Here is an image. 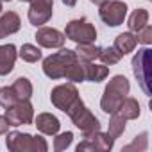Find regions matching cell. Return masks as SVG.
I'll list each match as a JSON object with an SVG mask.
<instances>
[{
  "instance_id": "11",
  "label": "cell",
  "mask_w": 152,
  "mask_h": 152,
  "mask_svg": "<svg viewBox=\"0 0 152 152\" xmlns=\"http://www.w3.org/2000/svg\"><path fill=\"white\" fill-rule=\"evenodd\" d=\"M115 140L107 134V132H93L90 136H84V141H81L77 145V152H84V150H99V152H106L113 148Z\"/></svg>"
},
{
  "instance_id": "30",
  "label": "cell",
  "mask_w": 152,
  "mask_h": 152,
  "mask_svg": "<svg viewBox=\"0 0 152 152\" xmlns=\"http://www.w3.org/2000/svg\"><path fill=\"white\" fill-rule=\"evenodd\" d=\"M9 122H7V118L2 115V116H0V136H2V134H7V131H9Z\"/></svg>"
},
{
  "instance_id": "14",
  "label": "cell",
  "mask_w": 152,
  "mask_h": 152,
  "mask_svg": "<svg viewBox=\"0 0 152 152\" xmlns=\"http://www.w3.org/2000/svg\"><path fill=\"white\" fill-rule=\"evenodd\" d=\"M20 25H22V22L16 13H13V11L4 13L0 16V38H7V36L18 32Z\"/></svg>"
},
{
  "instance_id": "32",
  "label": "cell",
  "mask_w": 152,
  "mask_h": 152,
  "mask_svg": "<svg viewBox=\"0 0 152 152\" xmlns=\"http://www.w3.org/2000/svg\"><path fill=\"white\" fill-rule=\"evenodd\" d=\"M91 4H97V6H100V4H104V2H107V0H90Z\"/></svg>"
},
{
  "instance_id": "1",
  "label": "cell",
  "mask_w": 152,
  "mask_h": 152,
  "mask_svg": "<svg viewBox=\"0 0 152 152\" xmlns=\"http://www.w3.org/2000/svg\"><path fill=\"white\" fill-rule=\"evenodd\" d=\"M129 90H131V84H129L127 77H124V75H115V77L109 81V84L106 86L104 95L100 99L102 111L107 113V115L116 113L120 104L124 102V99L129 95Z\"/></svg>"
},
{
  "instance_id": "34",
  "label": "cell",
  "mask_w": 152,
  "mask_h": 152,
  "mask_svg": "<svg viewBox=\"0 0 152 152\" xmlns=\"http://www.w3.org/2000/svg\"><path fill=\"white\" fill-rule=\"evenodd\" d=\"M0 11H2V2H0Z\"/></svg>"
},
{
  "instance_id": "6",
  "label": "cell",
  "mask_w": 152,
  "mask_h": 152,
  "mask_svg": "<svg viewBox=\"0 0 152 152\" xmlns=\"http://www.w3.org/2000/svg\"><path fill=\"white\" fill-rule=\"evenodd\" d=\"M132 72L145 95H150V48L143 47L132 57Z\"/></svg>"
},
{
  "instance_id": "16",
  "label": "cell",
  "mask_w": 152,
  "mask_h": 152,
  "mask_svg": "<svg viewBox=\"0 0 152 152\" xmlns=\"http://www.w3.org/2000/svg\"><path fill=\"white\" fill-rule=\"evenodd\" d=\"M136 45H138V39H136V36L132 34V32H122V34H118L116 38H115V48L122 54V56H125V54H129V52H132L134 48H136Z\"/></svg>"
},
{
  "instance_id": "13",
  "label": "cell",
  "mask_w": 152,
  "mask_h": 152,
  "mask_svg": "<svg viewBox=\"0 0 152 152\" xmlns=\"http://www.w3.org/2000/svg\"><path fill=\"white\" fill-rule=\"evenodd\" d=\"M16 57H18V52L13 43L0 45V75H7L13 72Z\"/></svg>"
},
{
  "instance_id": "17",
  "label": "cell",
  "mask_w": 152,
  "mask_h": 152,
  "mask_svg": "<svg viewBox=\"0 0 152 152\" xmlns=\"http://www.w3.org/2000/svg\"><path fill=\"white\" fill-rule=\"evenodd\" d=\"M100 54V47H97L95 43H77V48H75V56H77L79 61L84 63H93Z\"/></svg>"
},
{
  "instance_id": "10",
  "label": "cell",
  "mask_w": 152,
  "mask_h": 152,
  "mask_svg": "<svg viewBox=\"0 0 152 152\" xmlns=\"http://www.w3.org/2000/svg\"><path fill=\"white\" fill-rule=\"evenodd\" d=\"M29 22L34 27H41L52 18L54 0H29Z\"/></svg>"
},
{
  "instance_id": "35",
  "label": "cell",
  "mask_w": 152,
  "mask_h": 152,
  "mask_svg": "<svg viewBox=\"0 0 152 152\" xmlns=\"http://www.w3.org/2000/svg\"><path fill=\"white\" fill-rule=\"evenodd\" d=\"M22 2H29V0H22Z\"/></svg>"
},
{
  "instance_id": "33",
  "label": "cell",
  "mask_w": 152,
  "mask_h": 152,
  "mask_svg": "<svg viewBox=\"0 0 152 152\" xmlns=\"http://www.w3.org/2000/svg\"><path fill=\"white\" fill-rule=\"evenodd\" d=\"M0 2H11V0H0Z\"/></svg>"
},
{
  "instance_id": "4",
  "label": "cell",
  "mask_w": 152,
  "mask_h": 152,
  "mask_svg": "<svg viewBox=\"0 0 152 152\" xmlns=\"http://www.w3.org/2000/svg\"><path fill=\"white\" fill-rule=\"evenodd\" d=\"M6 145L11 152H47L48 145L45 138L41 136H32V134H23L18 131H13L7 134Z\"/></svg>"
},
{
  "instance_id": "31",
  "label": "cell",
  "mask_w": 152,
  "mask_h": 152,
  "mask_svg": "<svg viewBox=\"0 0 152 152\" xmlns=\"http://www.w3.org/2000/svg\"><path fill=\"white\" fill-rule=\"evenodd\" d=\"M63 4L68 6V7H73L75 4H77V0H63Z\"/></svg>"
},
{
  "instance_id": "28",
  "label": "cell",
  "mask_w": 152,
  "mask_h": 152,
  "mask_svg": "<svg viewBox=\"0 0 152 152\" xmlns=\"http://www.w3.org/2000/svg\"><path fill=\"white\" fill-rule=\"evenodd\" d=\"M72 140H73V134L68 131V132H63V134H57L56 140H54V150L61 152L64 148H68L72 145Z\"/></svg>"
},
{
  "instance_id": "19",
  "label": "cell",
  "mask_w": 152,
  "mask_h": 152,
  "mask_svg": "<svg viewBox=\"0 0 152 152\" xmlns=\"http://www.w3.org/2000/svg\"><path fill=\"white\" fill-rule=\"evenodd\" d=\"M64 79L70 81V83H83V81H86V63L77 59L64 72Z\"/></svg>"
},
{
  "instance_id": "29",
  "label": "cell",
  "mask_w": 152,
  "mask_h": 152,
  "mask_svg": "<svg viewBox=\"0 0 152 152\" xmlns=\"http://www.w3.org/2000/svg\"><path fill=\"white\" fill-rule=\"evenodd\" d=\"M136 39H138L140 43H143V45H150V43H152V27L147 23L143 29H140V31L136 32Z\"/></svg>"
},
{
  "instance_id": "7",
  "label": "cell",
  "mask_w": 152,
  "mask_h": 152,
  "mask_svg": "<svg viewBox=\"0 0 152 152\" xmlns=\"http://www.w3.org/2000/svg\"><path fill=\"white\" fill-rule=\"evenodd\" d=\"M99 16L100 20L109 25V27H118L124 23L125 16H127V6L122 0H107V2L99 6Z\"/></svg>"
},
{
  "instance_id": "23",
  "label": "cell",
  "mask_w": 152,
  "mask_h": 152,
  "mask_svg": "<svg viewBox=\"0 0 152 152\" xmlns=\"http://www.w3.org/2000/svg\"><path fill=\"white\" fill-rule=\"evenodd\" d=\"M124 131H125V118H124L122 115H118V113H113V116H111V120H109L107 134H109L113 140H116V138H120V136L124 134Z\"/></svg>"
},
{
  "instance_id": "15",
  "label": "cell",
  "mask_w": 152,
  "mask_h": 152,
  "mask_svg": "<svg viewBox=\"0 0 152 152\" xmlns=\"http://www.w3.org/2000/svg\"><path fill=\"white\" fill-rule=\"evenodd\" d=\"M36 127H38L39 132H43L47 136H54V134H57L61 124H59V120L54 115H50V113H39L38 118H36Z\"/></svg>"
},
{
  "instance_id": "18",
  "label": "cell",
  "mask_w": 152,
  "mask_h": 152,
  "mask_svg": "<svg viewBox=\"0 0 152 152\" xmlns=\"http://www.w3.org/2000/svg\"><path fill=\"white\" fill-rule=\"evenodd\" d=\"M118 115H122L125 120H136L138 116H140V104H138V100L136 99H131V97H125L124 99V102L120 104V107H118V111H116Z\"/></svg>"
},
{
  "instance_id": "2",
  "label": "cell",
  "mask_w": 152,
  "mask_h": 152,
  "mask_svg": "<svg viewBox=\"0 0 152 152\" xmlns=\"http://www.w3.org/2000/svg\"><path fill=\"white\" fill-rule=\"evenodd\" d=\"M77 61V56H75V50L70 48H63L52 56H48L43 61V73L50 79H63L64 72Z\"/></svg>"
},
{
  "instance_id": "25",
  "label": "cell",
  "mask_w": 152,
  "mask_h": 152,
  "mask_svg": "<svg viewBox=\"0 0 152 152\" xmlns=\"http://www.w3.org/2000/svg\"><path fill=\"white\" fill-rule=\"evenodd\" d=\"M122 57H124V56H122L115 47L100 48V54H99V59H100L104 64H109V66H113V64L120 63V59H122Z\"/></svg>"
},
{
  "instance_id": "22",
  "label": "cell",
  "mask_w": 152,
  "mask_h": 152,
  "mask_svg": "<svg viewBox=\"0 0 152 152\" xmlns=\"http://www.w3.org/2000/svg\"><path fill=\"white\" fill-rule=\"evenodd\" d=\"M109 75L107 66L104 64H93V63H86V81L91 83H100Z\"/></svg>"
},
{
  "instance_id": "20",
  "label": "cell",
  "mask_w": 152,
  "mask_h": 152,
  "mask_svg": "<svg viewBox=\"0 0 152 152\" xmlns=\"http://www.w3.org/2000/svg\"><path fill=\"white\" fill-rule=\"evenodd\" d=\"M147 23H148V11H147V9H141V7H138V9L129 16V22H127L129 31L134 32V34H136L140 29H143Z\"/></svg>"
},
{
  "instance_id": "26",
  "label": "cell",
  "mask_w": 152,
  "mask_h": 152,
  "mask_svg": "<svg viewBox=\"0 0 152 152\" xmlns=\"http://www.w3.org/2000/svg\"><path fill=\"white\" fill-rule=\"evenodd\" d=\"M148 132H141L140 136H136L134 140H132V143H129V145H125L122 150L124 152H131V150H136V152H143V150H147V147H148Z\"/></svg>"
},
{
  "instance_id": "24",
  "label": "cell",
  "mask_w": 152,
  "mask_h": 152,
  "mask_svg": "<svg viewBox=\"0 0 152 152\" xmlns=\"http://www.w3.org/2000/svg\"><path fill=\"white\" fill-rule=\"evenodd\" d=\"M18 56H20L25 63H36V61H39V59H41V50H39L36 45L25 43V45H22V48H20Z\"/></svg>"
},
{
  "instance_id": "9",
  "label": "cell",
  "mask_w": 152,
  "mask_h": 152,
  "mask_svg": "<svg viewBox=\"0 0 152 152\" xmlns=\"http://www.w3.org/2000/svg\"><path fill=\"white\" fill-rule=\"evenodd\" d=\"M79 99H81V97H79V91H77V88H75L72 83L59 84V86H56V88L52 90V93H50L52 104H54L57 109H61L63 113H66Z\"/></svg>"
},
{
  "instance_id": "21",
  "label": "cell",
  "mask_w": 152,
  "mask_h": 152,
  "mask_svg": "<svg viewBox=\"0 0 152 152\" xmlns=\"http://www.w3.org/2000/svg\"><path fill=\"white\" fill-rule=\"evenodd\" d=\"M13 91L16 95L18 100H29L32 97V84L27 77H18L15 83H13Z\"/></svg>"
},
{
  "instance_id": "8",
  "label": "cell",
  "mask_w": 152,
  "mask_h": 152,
  "mask_svg": "<svg viewBox=\"0 0 152 152\" xmlns=\"http://www.w3.org/2000/svg\"><path fill=\"white\" fill-rule=\"evenodd\" d=\"M4 116L7 118L9 125L18 127V125H29L34 120V107L29 100H20L9 107H6Z\"/></svg>"
},
{
  "instance_id": "12",
  "label": "cell",
  "mask_w": 152,
  "mask_h": 152,
  "mask_svg": "<svg viewBox=\"0 0 152 152\" xmlns=\"http://www.w3.org/2000/svg\"><path fill=\"white\" fill-rule=\"evenodd\" d=\"M34 38L38 45L45 48H61L66 39L63 32H59L57 29H50V27H39Z\"/></svg>"
},
{
  "instance_id": "3",
  "label": "cell",
  "mask_w": 152,
  "mask_h": 152,
  "mask_svg": "<svg viewBox=\"0 0 152 152\" xmlns=\"http://www.w3.org/2000/svg\"><path fill=\"white\" fill-rule=\"evenodd\" d=\"M66 115L70 116V120L73 122L75 127L81 129V132H83L84 136H90V134L100 131V122H99V118L84 106V102H83L81 99L66 111Z\"/></svg>"
},
{
  "instance_id": "5",
  "label": "cell",
  "mask_w": 152,
  "mask_h": 152,
  "mask_svg": "<svg viewBox=\"0 0 152 152\" xmlns=\"http://www.w3.org/2000/svg\"><path fill=\"white\" fill-rule=\"evenodd\" d=\"M64 38H68V39H72L75 43H95V39H97V29L86 18L72 20V22L66 23Z\"/></svg>"
},
{
  "instance_id": "27",
  "label": "cell",
  "mask_w": 152,
  "mask_h": 152,
  "mask_svg": "<svg viewBox=\"0 0 152 152\" xmlns=\"http://www.w3.org/2000/svg\"><path fill=\"white\" fill-rule=\"evenodd\" d=\"M16 102H20V100L16 99V95H15L11 86L0 88V106H2V107H9V106H13Z\"/></svg>"
}]
</instances>
